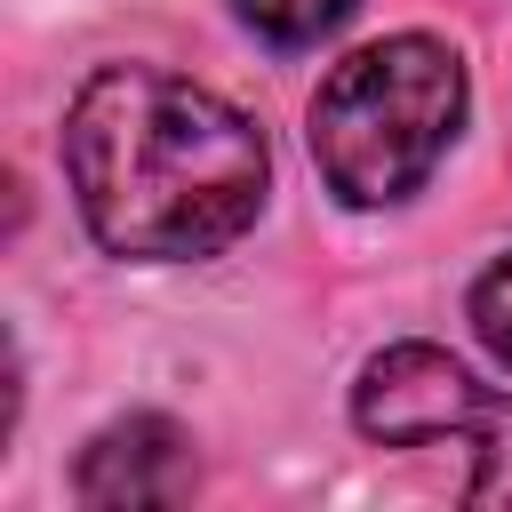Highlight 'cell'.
I'll use <instances>...</instances> for the list:
<instances>
[{
    "mask_svg": "<svg viewBox=\"0 0 512 512\" xmlns=\"http://www.w3.org/2000/svg\"><path fill=\"white\" fill-rule=\"evenodd\" d=\"M240 8V24L256 32V40H272V48H320L360 0H232Z\"/></svg>",
    "mask_w": 512,
    "mask_h": 512,
    "instance_id": "cell-6",
    "label": "cell"
},
{
    "mask_svg": "<svg viewBox=\"0 0 512 512\" xmlns=\"http://www.w3.org/2000/svg\"><path fill=\"white\" fill-rule=\"evenodd\" d=\"M472 336H480L488 360L512 376V256H496V264L472 280Z\"/></svg>",
    "mask_w": 512,
    "mask_h": 512,
    "instance_id": "cell-7",
    "label": "cell"
},
{
    "mask_svg": "<svg viewBox=\"0 0 512 512\" xmlns=\"http://www.w3.org/2000/svg\"><path fill=\"white\" fill-rule=\"evenodd\" d=\"M456 440L472 448V480H464V496H472V504H512V400L488 392L480 416H472Z\"/></svg>",
    "mask_w": 512,
    "mask_h": 512,
    "instance_id": "cell-5",
    "label": "cell"
},
{
    "mask_svg": "<svg viewBox=\"0 0 512 512\" xmlns=\"http://www.w3.org/2000/svg\"><path fill=\"white\" fill-rule=\"evenodd\" d=\"M488 384L440 344H384L352 384V424L376 448H440L480 416Z\"/></svg>",
    "mask_w": 512,
    "mask_h": 512,
    "instance_id": "cell-3",
    "label": "cell"
},
{
    "mask_svg": "<svg viewBox=\"0 0 512 512\" xmlns=\"http://www.w3.org/2000/svg\"><path fill=\"white\" fill-rule=\"evenodd\" d=\"M464 56L432 32H392L352 48L344 64H328L320 96H312V160L320 184L344 208H392L408 200L440 152L464 128Z\"/></svg>",
    "mask_w": 512,
    "mask_h": 512,
    "instance_id": "cell-2",
    "label": "cell"
},
{
    "mask_svg": "<svg viewBox=\"0 0 512 512\" xmlns=\"http://www.w3.org/2000/svg\"><path fill=\"white\" fill-rule=\"evenodd\" d=\"M200 488V456L192 432L176 416H120L104 424L80 464H72V496L96 512H128V504H184Z\"/></svg>",
    "mask_w": 512,
    "mask_h": 512,
    "instance_id": "cell-4",
    "label": "cell"
},
{
    "mask_svg": "<svg viewBox=\"0 0 512 512\" xmlns=\"http://www.w3.org/2000/svg\"><path fill=\"white\" fill-rule=\"evenodd\" d=\"M64 176L96 248L128 264L224 256L272 192L264 128L160 64H104L64 112Z\"/></svg>",
    "mask_w": 512,
    "mask_h": 512,
    "instance_id": "cell-1",
    "label": "cell"
}]
</instances>
